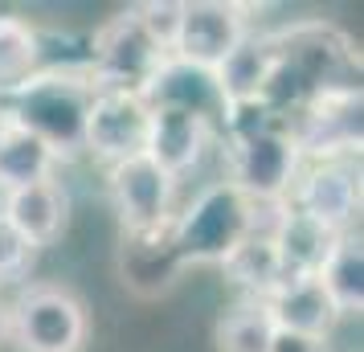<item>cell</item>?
<instances>
[{
    "mask_svg": "<svg viewBox=\"0 0 364 352\" xmlns=\"http://www.w3.org/2000/svg\"><path fill=\"white\" fill-rule=\"evenodd\" d=\"M95 95H99V82L90 70H37L17 90L4 95L0 115L37 135L58 160H70L82 151L86 111Z\"/></svg>",
    "mask_w": 364,
    "mask_h": 352,
    "instance_id": "1",
    "label": "cell"
},
{
    "mask_svg": "<svg viewBox=\"0 0 364 352\" xmlns=\"http://www.w3.org/2000/svg\"><path fill=\"white\" fill-rule=\"evenodd\" d=\"M225 135H230V185L250 201H287L303 160L287 132V119H279L270 107H262L258 119H242L233 111Z\"/></svg>",
    "mask_w": 364,
    "mask_h": 352,
    "instance_id": "2",
    "label": "cell"
},
{
    "mask_svg": "<svg viewBox=\"0 0 364 352\" xmlns=\"http://www.w3.org/2000/svg\"><path fill=\"white\" fill-rule=\"evenodd\" d=\"M250 238V197L230 181L200 188L184 213L172 218V246L184 267H221Z\"/></svg>",
    "mask_w": 364,
    "mask_h": 352,
    "instance_id": "3",
    "label": "cell"
},
{
    "mask_svg": "<svg viewBox=\"0 0 364 352\" xmlns=\"http://www.w3.org/2000/svg\"><path fill=\"white\" fill-rule=\"evenodd\" d=\"M4 328L17 352H82L90 319L74 291L58 283H33L13 299Z\"/></svg>",
    "mask_w": 364,
    "mask_h": 352,
    "instance_id": "4",
    "label": "cell"
},
{
    "mask_svg": "<svg viewBox=\"0 0 364 352\" xmlns=\"http://www.w3.org/2000/svg\"><path fill=\"white\" fill-rule=\"evenodd\" d=\"M107 188H111L123 234H156V230H168L176 218V209H172L176 181L160 164H151L148 156H132L123 164H111Z\"/></svg>",
    "mask_w": 364,
    "mask_h": 352,
    "instance_id": "5",
    "label": "cell"
},
{
    "mask_svg": "<svg viewBox=\"0 0 364 352\" xmlns=\"http://www.w3.org/2000/svg\"><path fill=\"white\" fill-rule=\"evenodd\" d=\"M148 127H151V107L135 90L99 86V95L86 111L82 151H90L102 164H123L132 156H144Z\"/></svg>",
    "mask_w": 364,
    "mask_h": 352,
    "instance_id": "6",
    "label": "cell"
},
{
    "mask_svg": "<svg viewBox=\"0 0 364 352\" xmlns=\"http://www.w3.org/2000/svg\"><path fill=\"white\" fill-rule=\"evenodd\" d=\"M168 53L148 37V29L135 21V13H119L95 33V62H90V74L99 86H111V90H144L148 78L160 70Z\"/></svg>",
    "mask_w": 364,
    "mask_h": 352,
    "instance_id": "7",
    "label": "cell"
},
{
    "mask_svg": "<svg viewBox=\"0 0 364 352\" xmlns=\"http://www.w3.org/2000/svg\"><path fill=\"white\" fill-rule=\"evenodd\" d=\"M299 156L311 160H352L360 151V90H331L303 102L295 123L287 119Z\"/></svg>",
    "mask_w": 364,
    "mask_h": 352,
    "instance_id": "8",
    "label": "cell"
},
{
    "mask_svg": "<svg viewBox=\"0 0 364 352\" xmlns=\"http://www.w3.org/2000/svg\"><path fill=\"white\" fill-rule=\"evenodd\" d=\"M139 99L148 102L151 111H184V115L209 123L213 132H225L230 127V102L221 95V82H217V70L193 66V62H181L168 53L160 70L148 78V86L139 90Z\"/></svg>",
    "mask_w": 364,
    "mask_h": 352,
    "instance_id": "9",
    "label": "cell"
},
{
    "mask_svg": "<svg viewBox=\"0 0 364 352\" xmlns=\"http://www.w3.org/2000/svg\"><path fill=\"white\" fill-rule=\"evenodd\" d=\"M287 201L331 234H352V221L360 213V168L356 160H315Z\"/></svg>",
    "mask_w": 364,
    "mask_h": 352,
    "instance_id": "10",
    "label": "cell"
},
{
    "mask_svg": "<svg viewBox=\"0 0 364 352\" xmlns=\"http://www.w3.org/2000/svg\"><path fill=\"white\" fill-rule=\"evenodd\" d=\"M250 33V21L242 4L230 0H188L181 13V33L172 46V58L193 66L217 70Z\"/></svg>",
    "mask_w": 364,
    "mask_h": 352,
    "instance_id": "11",
    "label": "cell"
},
{
    "mask_svg": "<svg viewBox=\"0 0 364 352\" xmlns=\"http://www.w3.org/2000/svg\"><path fill=\"white\" fill-rule=\"evenodd\" d=\"M274 70H279L274 33H254V29H250L246 41L217 66V82H221V95H225V102H230V111L266 107V95H270V82H274Z\"/></svg>",
    "mask_w": 364,
    "mask_h": 352,
    "instance_id": "12",
    "label": "cell"
},
{
    "mask_svg": "<svg viewBox=\"0 0 364 352\" xmlns=\"http://www.w3.org/2000/svg\"><path fill=\"white\" fill-rule=\"evenodd\" d=\"M0 218L9 221L29 246H50L53 238H62L70 221V193L58 181H37V185L13 188L4 193Z\"/></svg>",
    "mask_w": 364,
    "mask_h": 352,
    "instance_id": "13",
    "label": "cell"
},
{
    "mask_svg": "<svg viewBox=\"0 0 364 352\" xmlns=\"http://www.w3.org/2000/svg\"><path fill=\"white\" fill-rule=\"evenodd\" d=\"M119 270H123V283L132 287L135 295H164L176 287L184 262L176 246H172V225L156 230V234H123V250H119Z\"/></svg>",
    "mask_w": 364,
    "mask_h": 352,
    "instance_id": "14",
    "label": "cell"
},
{
    "mask_svg": "<svg viewBox=\"0 0 364 352\" xmlns=\"http://www.w3.org/2000/svg\"><path fill=\"white\" fill-rule=\"evenodd\" d=\"M213 127L200 123V119L184 115V111H151V127H148V156L151 164H160L172 176L181 181L188 168H197V160L205 156V148L213 144Z\"/></svg>",
    "mask_w": 364,
    "mask_h": 352,
    "instance_id": "15",
    "label": "cell"
},
{
    "mask_svg": "<svg viewBox=\"0 0 364 352\" xmlns=\"http://www.w3.org/2000/svg\"><path fill=\"white\" fill-rule=\"evenodd\" d=\"M266 311L274 319V328L299 332V336H315V340H328L331 328H336V319H340L315 274L311 279H287L266 299Z\"/></svg>",
    "mask_w": 364,
    "mask_h": 352,
    "instance_id": "16",
    "label": "cell"
},
{
    "mask_svg": "<svg viewBox=\"0 0 364 352\" xmlns=\"http://www.w3.org/2000/svg\"><path fill=\"white\" fill-rule=\"evenodd\" d=\"M340 234L323 230L319 221H311L307 213L291 209L287 201V213H282L279 230H274V254H279V267H282V279H311L315 270L323 267L331 242Z\"/></svg>",
    "mask_w": 364,
    "mask_h": 352,
    "instance_id": "17",
    "label": "cell"
},
{
    "mask_svg": "<svg viewBox=\"0 0 364 352\" xmlns=\"http://www.w3.org/2000/svg\"><path fill=\"white\" fill-rule=\"evenodd\" d=\"M315 279L331 299L336 316H360L364 311V246L356 234H340L331 242L323 267L315 270Z\"/></svg>",
    "mask_w": 364,
    "mask_h": 352,
    "instance_id": "18",
    "label": "cell"
},
{
    "mask_svg": "<svg viewBox=\"0 0 364 352\" xmlns=\"http://www.w3.org/2000/svg\"><path fill=\"white\" fill-rule=\"evenodd\" d=\"M53 164H58V156L37 135L0 115V188L4 193L37 185V181H53Z\"/></svg>",
    "mask_w": 364,
    "mask_h": 352,
    "instance_id": "19",
    "label": "cell"
},
{
    "mask_svg": "<svg viewBox=\"0 0 364 352\" xmlns=\"http://www.w3.org/2000/svg\"><path fill=\"white\" fill-rule=\"evenodd\" d=\"M221 270L230 274L233 287H242V291H246V299H258V303H266L282 283H287L270 238H246V242H242L225 262H221Z\"/></svg>",
    "mask_w": 364,
    "mask_h": 352,
    "instance_id": "20",
    "label": "cell"
},
{
    "mask_svg": "<svg viewBox=\"0 0 364 352\" xmlns=\"http://www.w3.org/2000/svg\"><path fill=\"white\" fill-rule=\"evenodd\" d=\"M37 58H41V46L29 21L0 13V99L17 90L29 74H37Z\"/></svg>",
    "mask_w": 364,
    "mask_h": 352,
    "instance_id": "21",
    "label": "cell"
},
{
    "mask_svg": "<svg viewBox=\"0 0 364 352\" xmlns=\"http://www.w3.org/2000/svg\"><path fill=\"white\" fill-rule=\"evenodd\" d=\"M270 340H274V319L266 311V303L258 299H242L217 324L221 352H270Z\"/></svg>",
    "mask_w": 364,
    "mask_h": 352,
    "instance_id": "22",
    "label": "cell"
},
{
    "mask_svg": "<svg viewBox=\"0 0 364 352\" xmlns=\"http://www.w3.org/2000/svg\"><path fill=\"white\" fill-rule=\"evenodd\" d=\"M132 13H135V21L148 29L151 41H156L164 53H172L176 33H181L184 0H148V4H132Z\"/></svg>",
    "mask_w": 364,
    "mask_h": 352,
    "instance_id": "23",
    "label": "cell"
},
{
    "mask_svg": "<svg viewBox=\"0 0 364 352\" xmlns=\"http://www.w3.org/2000/svg\"><path fill=\"white\" fill-rule=\"evenodd\" d=\"M29 262H33V246L0 218V283L21 279V274L29 270Z\"/></svg>",
    "mask_w": 364,
    "mask_h": 352,
    "instance_id": "24",
    "label": "cell"
},
{
    "mask_svg": "<svg viewBox=\"0 0 364 352\" xmlns=\"http://www.w3.org/2000/svg\"><path fill=\"white\" fill-rule=\"evenodd\" d=\"M270 352H328V340H315V336H299V332H282V328H274Z\"/></svg>",
    "mask_w": 364,
    "mask_h": 352,
    "instance_id": "25",
    "label": "cell"
},
{
    "mask_svg": "<svg viewBox=\"0 0 364 352\" xmlns=\"http://www.w3.org/2000/svg\"><path fill=\"white\" fill-rule=\"evenodd\" d=\"M0 332H4V307H0Z\"/></svg>",
    "mask_w": 364,
    "mask_h": 352,
    "instance_id": "26",
    "label": "cell"
}]
</instances>
